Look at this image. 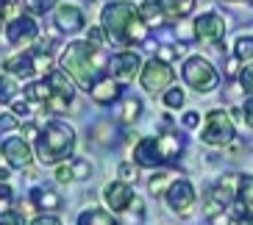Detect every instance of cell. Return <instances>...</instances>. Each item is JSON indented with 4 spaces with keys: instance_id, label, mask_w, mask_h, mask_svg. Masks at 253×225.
Returning <instances> with one entry per match:
<instances>
[{
    "instance_id": "obj_5",
    "label": "cell",
    "mask_w": 253,
    "mask_h": 225,
    "mask_svg": "<svg viewBox=\"0 0 253 225\" xmlns=\"http://www.w3.org/2000/svg\"><path fill=\"white\" fill-rule=\"evenodd\" d=\"M181 75H184V81L192 86L195 92H211L220 83V75H217V70L211 67V61L201 59V56H189V59L184 61V70H181Z\"/></svg>"
},
{
    "instance_id": "obj_42",
    "label": "cell",
    "mask_w": 253,
    "mask_h": 225,
    "mask_svg": "<svg viewBox=\"0 0 253 225\" xmlns=\"http://www.w3.org/2000/svg\"><path fill=\"white\" fill-rule=\"evenodd\" d=\"M14 128H17L14 114H0V134H3V131H14Z\"/></svg>"
},
{
    "instance_id": "obj_27",
    "label": "cell",
    "mask_w": 253,
    "mask_h": 225,
    "mask_svg": "<svg viewBox=\"0 0 253 225\" xmlns=\"http://www.w3.org/2000/svg\"><path fill=\"white\" fill-rule=\"evenodd\" d=\"M237 203L253 209V175H239V189H237Z\"/></svg>"
},
{
    "instance_id": "obj_45",
    "label": "cell",
    "mask_w": 253,
    "mask_h": 225,
    "mask_svg": "<svg viewBox=\"0 0 253 225\" xmlns=\"http://www.w3.org/2000/svg\"><path fill=\"white\" fill-rule=\"evenodd\" d=\"M31 225H61V220H59V217H53V214H39V217L34 220Z\"/></svg>"
},
{
    "instance_id": "obj_18",
    "label": "cell",
    "mask_w": 253,
    "mask_h": 225,
    "mask_svg": "<svg viewBox=\"0 0 253 225\" xmlns=\"http://www.w3.org/2000/svg\"><path fill=\"white\" fill-rule=\"evenodd\" d=\"M45 81L50 83L53 95H59V98H64V100H70V103H73V98H75V83H73V78H70L64 70H53V73H47Z\"/></svg>"
},
{
    "instance_id": "obj_41",
    "label": "cell",
    "mask_w": 253,
    "mask_h": 225,
    "mask_svg": "<svg viewBox=\"0 0 253 225\" xmlns=\"http://www.w3.org/2000/svg\"><path fill=\"white\" fill-rule=\"evenodd\" d=\"M11 109H14L17 117H23V120H31V106H28V100H14V103H11Z\"/></svg>"
},
{
    "instance_id": "obj_12",
    "label": "cell",
    "mask_w": 253,
    "mask_h": 225,
    "mask_svg": "<svg viewBox=\"0 0 253 225\" xmlns=\"http://www.w3.org/2000/svg\"><path fill=\"white\" fill-rule=\"evenodd\" d=\"M0 150H3V158L8 161V167H14V170H28L34 161V150L23 136H8Z\"/></svg>"
},
{
    "instance_id": "obj_23",
    "label": "cell",
    "mask_w": 253,
    "mask_h": 225,
    "mask_svg": "<svg viewBox=\"0 0 253 225\" xmlns=\"http://www.w3.org/2000/svg\"><path fill=\"white\" fill-rule=\"evenodd\" d=\"M34 200H37V209H45V211H56L61 209V197L50 189H34Z\"/></svg>"
},
{
    "instance_id": "obj_2",
    "label": "cell",
    "mask_w": 253,
    "mask_h": 225,
    "mask_svg": "<svg viewBox=\"0 0 253 225\" xmlns=\"http://www.w3.org/2000/svg\"><path fill=\"white\" fill-rule=\"evenodd\" d=\"M75 150V131L61 120L47 122L37 136V158L42 164H61Z\"/></svg>"
},
{
    "instance_id": "obj_35",
    "label": "cell",
    "mask_w": 253,
    "mask_h": 225,
    "mask_svg": "<svg viewBox=\"0 0 253 225\" xmlns=\"http://www.w3.org/2000/svg\"><path fill=\"white\" fill-rule=\"evenodd\" d=\"M56 181H61V184H73L75 181V173H73V164H56Z\"/></svg>"
},
{
    "instance_id": "obj_39",
    "label": "cell",
    "mask_w": 253,
    "mask_h": 225,
    "mask_svg": "<svg viewBox=\"0 0 253 225\" xmlns=\"http://www.w3.org/2000/svg\"><path fill=\"white\" fill-rule=\"evenodd\" d=\"M0 225H25V220L20 211H3L0 214Z\"/></svg>"
},
{
    "instance_id": "obj_28",
    "label": "cell",
    "mask_w": 253,
    "mask_h": 225,
    "mask_svg": "<svg viewBox=\"0 0 253 225\" xmlns=\"http://www.w3.org/2000/svg\"><path fill=\"white\" fill-rule=\"evenodd\" d=\"M170 184H172V178L167 173H153L150 175V181H148V189H150V195H164L167 189H170Z\"/></svg>"
},
{
    "instance_id": "obj_8",
    "label": "cell",
    "mask_w": 253,
    "mask_h": 225,
    "mask_svg": "<svg viewBox=\"0 0 253 225\" xmlns=\"http://www.w3.org/2000/svg\"><path fill=\"white\" fill-rule=\"evenodd\" d=\"M6 39L14 47L25 50V47H31L39 39V25L34 23L31 14H20V17H14V20L6 23Z\"/></svg>"
},
{
    "instance_id": "obj_25",
    "label": "cell",
    "mask_w": 253,
    "mask_h": 225,
    "mask_svg": "<svg viewBox=\"0 0 253 225\" xmlns=\"http://www.w3.org/2000/svg\"><path fill=\"white\" fill-rule=\"evenodd\" d=\"M148 34H150V28L136 17V20H131V25H128V31H126V45H142V42L148 39Z\"/></svg>"
},
{
    "instance_id": "obj_44",
    "label": "cell",
    "mask_w": 253,
    "mask_h": 225,
    "mask_svg": "<svg viewBox=\"0 0 253 225\" xmlns=\"http://www.w3.org/2000/svg\"><path fill=\"white\" fill-rule=\"evenodd\" d=\"M242 120H245L248 128H253V98L245 100V106H242Z\"/></svg>"
},
{
    "instance_id": "obj_24",
    "label": "cell",
    "mask_w": 253,
    "mask_h": 225,
    "mask_svg": "<svg viewBox=\"0 0 253 225\" xmlns=\"http://www.w3.org/2000/svg\"><path fill=\"white\" fill-rule=\"evenodd\" d=\"M139 112H142V103L136 98H126L123 103H120V109H117V120L123 122V125H128V122H134L136 117H139Z\"/></svg>"
},
{
    "instance_id": "obj_29",
    "label": "cell",
    "mask_w": 253,
    "mask_h": 225,
    "mask_svg": "<svg viewBox=\"0 0 253 225\" xmlns=\"http://www.w3.org/2000/svg\"><path fill=\"white\" fill-rule=\"evenodd\" d=\"M234 56L239 61H253V37H239L237 47H234Z\"/></svg>"
},
{
    "instance_id": "obj_4",
    "label": "cell",
    "mask_w": 253,
    "mask_h": 225,
    "mask_svg": "<svg viewBox=\"0 0 253 225\" xmlns=\"http://www.w3.org/2000/svg\"><path fill=\"white\" fill-rule=\"evenodd\" d=\"M136 17H139V11H136L134 3H126V0L109 3V6L103 8V14H100L106 39H112L117 45H126V31H128V25H131V20H136Z\"/></svg>"
},
{
    "instance_id": "obj_19",
    "label": "cell",
    "mask_w": 253,
    "mask_h": 225,
    "mask_svg": "<svg viewBox=\"0 0 253 225\" xmlns=\"http://www.w3.org/2000/svg\"><path fill=\"white\" fill-rule=\"evenodd\" d=\"M136 11H139V20L148 28H162V25H167V17H164L159 3H142V6H136Z\"/></svg>"
},
{
    "instance_id": "obj_15",
    "label": "cell",
    "mask_w": 253,
    "mask_h": 225,
    "mask_svg": "<svg viewBox=\"0 0 253 225\" xmlns=\"http://www.w3.org/2000/svg\"><path fill=\"white\" fill-rule=\"evenodd\" d=\"M237 189H239V175H225V178H220L214 187H211V200H214L220 209L234 206V203H237Z\"/></svg>"
},
{
    "instance_id": "obj_34",
    "label": "cell",
    "mask_w": 253,
    "mask_h": 225,
    "mask_svg": "<svg viewBox=\"0 0 253 225\" xmlns=\"http://www.w3.org/2000/svg\"><path fill=\"white\" fill-rule=\"evenodd\" d=\"M70 164H73L75 181H84V178H86V175L92 173V167H89V161H86V158H73V161H70Z\"/></svg>"
},
{
    "instance_id": "obj_49",
    "label": "cell",
    "mask_w": 253,
    "mask_h": 225,
    "mask_svg": "<svg viewBox=\"0 0 253 225\" xmlns=\"http://www.w3.org/2000/svg\"><path fill=\"white\" fill-rule=\"evenodd\" d=\"M8 178V167H0V181H6Z\"/></svg>"
},
{
    "instance_id": "obj_40",
    "label": "cell",
    "mask_w": 253,
    "mask_h": 225,
    "mask_svg": "<svg viewBox=\"0 0 253 225\" xmlns=\"http://www.w3.org/2000/svg\"><path fill=\"white\" fill-rule=\"evenodd\" d=\"M86 42L89 45H95V47H100L106 42V31L103 28H89V34H86Z\"/></svg>"
},
{
    "instance_id": "obj_37",
    "label": "cell",
    "mask_w": 253,
    "mask_h": 225,
    "mask_svg": "<svg viewBox=\"0 0 253 225\" xmlns=\"http://www.w3.org/2000/svg\"><path fill=\"white\" fill-rule=\"evenodd\" d=\"M181 50H184V47H170V45H162V47H159V53H156V59H162V61H167V64H170L172 59H178V56H181Z\"/></svg>"
},
{
    "instance_id": "obj_21",
    "label": "cell",
    "mask_w": 253,
    "mask_h": 225,
    "mask_svg": "<svg viewBox=\"0 0 253 225\" xmlns=\"http://www.w3.org/2000/svg\"><path fill=\"white\" fill-rule=\"evenodd\" d=\"M78 225H120V223L112 217V211H106V209H89V211H81Z\"/></svg>"
},
{
    "instance_id": "obj_31",
    "label": "cell",
    "mask_w": 253,
    "mask_h": 225,
    "mask_svg": "<svg viewBox=\"0 0 253 225\" xmlns=\"http://www.w3.org/2000/svg\"><path fill=\"white\" fill-rule=\"evenodd\" d=\"M136 178H139V164H134V161H123V164H120V181L136 184Z\"/></svg>"
},
{
    "instance_id": "obj_26",
    "label": "cell",
    "mask_w": 253,
    "mask_h": 225,
    "mask_svg": "<svg viewBox=\"0 0 253 225\" xmlns=\"http://www.w3.org/2000/svg\"><path fill=\"white\" fill-rule=\"evenodd\" d=\"M17 81L11 78V75H0V106L6 103H14L17 100Z\"/></svg>"
},
{
    "instance_id": "obj_11",
    "label": "cell",
    "mask_w": 253,
    "mask_h": 225,
    "mask_svg": "<svg viewBox=\"0 0 253 225\" xmlns=\"http://www.w3.org/2000/svg\"><path fill=\"white\" fill-rule=\"evenodd\" d=\"M142 67L145 64H142V59L134 50H123V53H117V56L109 59V70H112V78L117 83H131L142 73Z\"/></svg>"
},
{
    "instance_id": "obj_13",
    "label": "cell",
    "mask_w": 253,
    "mask_h": 225,
    "mask_svg": "<svg viewBox=\"0 0 253 225\" xmlns=\"http://www.w3.org/2000/svg\"><path fill=\"white\" fill-rule=\"evenodd\" d=\"M103 197H106V203H109V209L123 214V211L131 209V203H134L136 195H134V187H131V184H126V181H112V184L103 189Z\"/></svg>"
},
{
    "instance_id": "obj_38",
    "label": "cell",
    "mask_w": 253,
    "mask_h": 225,
    "mask_svg": "<svg viewBox=\"0 0 253 225\" xmlns=\"http://www.w3.org/2000/svg\"><path fill=\"white\" fill-rule=\"evenodd\" d=\"M239 83H242V89H245L248 95H253V64H248V67L239 73Z\"/></svg>"
},
{
    "instance_id": "obj_17",
    "label": "cell",
    "mask_w": 253,
    "mask_h": 225,
    "mask_svg": "<svg viewBox=\"0 0 253 225\" xmlns=\"http://www.w3.org/2000/svg\"><path fill=\"white\" fill-rule=\"evenodd\" d=\"M3 70H8L11 75H20V78H31V75L37 73V59H34V53H20V56H11V59L3 61Z\"/></svg>"
},
{
    "instance_id": "obj_14",
    "label": "cell",
    "mask_w": 253,
    "mask_h": 225,
    "mask_svg": "<svg viewBox=\"0 0 253 225\" xmlns=\"http://www.w3.org/2000/svg\"><path fill=\"white\" fill-rule=\"evenodd\" d=\"M53 23H56L59 31L75 34V31H81L84 25H86V20H84V11L78 6H73V3H61V6L53 11Z\"/></svg>"
},
{
    "instance_id": "obj_30",
    "label": "cell",
    "mask_w": 253,
    "mask_h": 225,
    "mask_svg": "<svg viewBox=\"0 0 253 225\" xmlns=\"http://www.w3.org/2000/svg\"><path fill=\"white\" fill-rule=\"evenodd\" d=\"M53 3L56 0H25V14H45V11H50Z\"/></svg>"
},
{
    "instance_id": "obj_43",
    "label": "cell",
    "mask_w": 253,
    "mask_h": 225,
    "mask_svg": "<svg viewBox=\"0 0 253 225\" xmlns=\"http://www.w3.org/2000/svg\"><path fill=\"white\" fill-rule=\"evenodd\" d=\"M181 122H184V128H198L201 125V114L198 112H186L184 117H181Z\"/></svg>"
},
{
    "instance_id": "obj_22",
    "label": "cell",
    "mask_w": 253,
    "mask_h": 225,
    "mask_svg": "<svg viewBox=\"0 0 253 225\" xmlns=\"http://www.w3.org/2000/svg\"><path fill=\"white\" fill-rule=\"evenodd\" d=\"M50 95H53V89H50V83L47 81H34V83L25 86V100H31V103H42L45 106Z\"/></svg>"
},
{
    "instance_id": "obj_33",
    "label": "cell",
    "mask_w": 253,
    "mask_h": 225,
    "mask_svg": "<svg viewBox=\"0 0 253 225\" xmlns=\"http://www.w3.org/2000/svg\"><path fill=\"white\" fill-rule=\"evenodd\" d=\"M234 209H237V214H234L237 225H253V209H251V206H242V203H237Z\"/></svg>"
},
{
    "instance_id": "obj_36",
    "label": "cell",
    "mask_w": 253,
    "mask_h": 225,
    "mask_svg": "<svg viewBox=\"0 0 253 225\" xmlns=\"http://www.w3.org/2000/svg\"><path fill=\"white\" fill-rule=\"evenodd\" d=\"M92 139H95L97 145H109V142H112V136H109V125H106V122L95 125V128H92Z\"/></svg>"
},
{
    "instance_id": "obj_20",
    "label": "cell",
    "mask_w": 253,
    "mask_h": 225,
    "mask_svg": "<svg viewBox=\"0 0 253 225\" xmlns=\"http://www.w3.org/2000/svg\"><path fill=\"white\" fill-rule=\"evenodd\" d=\"M159 6H162L167 20H181V17L192 14L195 0H159Z\"/></svg>"
},
{
    "instance_id": "obj_46",
    "label": "cell",
    "mask_w": 253,
    "mask_h": 225,
    "mask_svg": "<svg viewBox=\"0 0 253 225\" xmlns=\"http://www.w3.org/2000/svg\"><path fill=\"white\" fill-rule=\"evenodd\" d=\"M225 75H228V78H237V75H239V59H237V56L225 61Z\"/></svg>"
},
{
    "instance_id": "obj_9",
    "label": "cell",
    "mask_w": 253,
    "mask_h": 225,
    "mask_svg": "<svg viewBox=\"0 0 253 225\" xmlns=\"http://www.w3.org/2000/svg\"><path fill=\"white\" fill-rule=\"evenodd\" d=\"M164 197H167V206H170V211H175V214H189V211L195 209V200H198V195H195V187L189 184L186 178H175L170 184V189L164 192Z\"/></svg>"
},
{
    "instance_id": "obj_47",
    "label": "cell",
    "mask_w": 253,
    "mask_h": 225,
    "mask_svg": "<svg viewBox=\"0 0 253 225\" xmlns=\"http://www.w3.org/2000/svg\"><path fill=\"white\" fill-rule=\"evenodd\" d=\"M23 139H37V136H39V128L37 125H34V122H25V125H23Z\"/></svg>"
},
{
    "instance_id": "obj_52",
    "label": "cell",
    "mask_w": 253,
    "mask_h": 225,
    "mask_svg": "<svg viewBox=\"0 0 253 225\" xmlns=\"http://www.w3.org/2000/svg\"><path fill=\"white\" fill-rule=\"evenodd\" d=\"M0 153H3V150H0Z\"/></svg>"
},
{
    "instance_id": "obj_10",
    "label": "cell",
    "mask_w": 253,
    "mask_h": 225,
    "mask_svg": "<svg viewBox=\"0 0 253 225\" xmlns=\"http://www.w3.org/2000/svg\"><path fill=\"white\" fill-rule=\"evenodd\" d=\"M195 39H201L203 45H220L225 37V20L217 11H206L195 20V28H192Z\"/></svg>"
},
{
    "instance_id": "obj_7",
    "label": "cell",
    "mask_w": 253,
    "mask_h": 225,
    "mask_svg": "<svg viewBox=\"0 0 253 225\" xmlns=\"http://www.w3.org/2000/svg\"><path fill=\"white\" fill-rule=\"evenodd\" d=\"M172 78H175V73H172V67L167 64V61L162 59H150L145 67H142L139 73V81H142V89L150 92V95H162V92L170 89Z\"/></svg>"
},
{
    "instance_id": "obj_51",
    "label": "cell",
    "mask_w": 253,
    "mask_h": 225,
    "mask_svg": "<svg viewBox=\"0 0 253 225\" xmlns=\"http://www.w3.org/2000/svg\"><path fill=\"white\" fill-rule=\"evenodd\" d=\"M248 3H253V0H248Z\"/></svg>"
},
{
    "instance_id": "obj_6",
    "label": "cell",
    "mask_w": 253,
    "mask_h": 225,
    "mask_svg": "<svg viewBox=\"0 0 253 225\" xmlns=\"http://www.w3.org/2000/svg\"><path fill=\"white\" fill-rule=\"evenodd\" d=\"M201 142L211 145V148H225L234 142V122L223 109H214L206 114V122L201 128Z\"/></svg>"
},
{
    "instance_id": "obj_16",
    "label": "cell",
    "mask_w": 253,
    "mask_h": 225,
    "mask_svg": "<svg viewBox=\"0 0 253 225\" xmlns=\"http://www.w3.org/2000/svg\"><path fill=\"white\" fill-rule=\"evenodd\" d=\"M89 95H92L95 103L109 106V103H114V100H120V83L114 81L112 75H100V78H95Z\"/></svg>"
},
{
    "instance_id": "obj_3",
    "label": "cell",
    "mask_w": 253,
    "mask_h": 225,
    "mask_svg": "<svg viewBox=\"0 0 253 225\" xmlns=\"http://www.w3.org/2000/svg\"><path fill=\"white\" fill-rule=\"evenodd\" d=\"M184 145L175 134L162 136H145L134 148V164L139 167H164V164H178V156Z\"/></svg>"
},
{
    "instance_id": "obj_50",
    "label": "cell",
    "mask_w": 253,
    "mask_h": 225,
    "mask_svg": "<svg viewBox=\"0 0 253 225\" xmlns=\"http://www.w3.org/2000/svg\"><path fill=\"white\" fill-rule=\"evenodd\" d=\"M8 3H17V0H0V8H6Z\"/></svg>"
},
{
    "instance_id": "obj_1",
    "label": "cell",
    "mask_w": 253,
    "mask_h": 225,
    "mask_svg": "<svg viewBox=\"0 0 253 225\" xmlns=\"http://www.w3.org/2000/svg\"><path fill=\"white\" fill-rule=\"evenodd\" d=\"M59 64L73 78V83H78L81 89H92L95 73L103 64V53H100V47L89 45V42H70L61 53Z\"/></svg>"
},
{
    "instance_id": "obj_32",
    "label": "cell",
    "mask_w": 253,
    "mask_h": 225,
    "mask_svg": "<svg viewBox=\"0 0 253 225\" xmlns=\"http://www.w3.org/2000/svg\"><path fill=\"white\" fill-rule=\"evenodd\" d=\"M184 92H181V86H172V89H167L164 92V106L167 109H181L184 106Z\"/></svg>"
},
{
    "instance_id": "obj_48",
    "label": "cell",
    "mask_w": 253,
    "mask_h": 225,
    "mask_svg": "<svg viewBox=\"0 0 253 225\" xmlns=\"http://www.w3.org/2000/svg\"><path fill=\"white\" fill-rule=\"evenodd\" d=\"M8 200H11V187L0 184V203H8Z\"/></svg>"
}]
</instances>
